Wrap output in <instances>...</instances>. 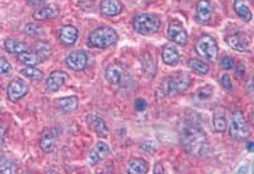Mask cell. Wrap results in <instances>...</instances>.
Wrapping results in <instances>:
<instances>
[{
  "mask_svg": "<svg viewBox=\"0 0 254 174\" xmlns=\"http://www.w3.org/2000/svg\"><path fill=\"white\" fill-rule=\"evenodd\" d=\"M4 47L9 54H17V55L24 53V51H28V45L19 40H15V38H6L4 41Z\"/></svg>",
  "mask_w": 254,
  "mask_h": 174,
  "instance_id": "cell-21",
  "label": "cell"
},
{
  "mask_svg": "<svg viewBox=\"0 0 254 174\" xmlns=\"http://www.w3.org/2000/svg\"><path fill=\"white\" fill-rule=\"evenodd\" d=\"M179 141L182 148L193 157H206L210 151V142L205 130L193 119L182 122L179 130Z\"/></svg>",
  "mask_w": 254,
  "mask_h": 174,
  "instance_id": "cell-1",
  "label": "cell"
},
{
  "mask_svg": "<svg viewBox=\"0 0 254 174\" xmlns=\"http://www.w3.org/2000/svg\"><path fill=\"white\" fill-rule=\"evenodd\" d=\"M162 58L164 64H167L168 66H176L179 62V51L173 44H167L164 47H163V53Z\"/></svg>",
  "mask_w": 254,
  "mask_h": 174,
  "instance_id": "cell-17",
  "label": "cell"
},
{
  "mask_svg": "<svg viewBox=\"0 0 254 174\" xmlns=\"http://www.w3.org/2000/svg\"><path fill=\"white\" fill-rule=\"evenodd\" d=\"M24 33L27 36H31V37H36V36H40L42 33V29L41 27H38L35 23H28L24 27Z\"/></svg>",
  "mask_w": 254,
  "mask_h": 174,
  "instance_id": "cell-32",
  "label": "cell"
},
{
  "mask_svg": "<svg viewBox=\"0 0 254 174\" xmlns=\"http://www.w3.org/2000/svg\"><path fill=\"white\" fill-rule=\"evenodd\" d=\"M65 62H66V66L69 69L74 70V71H81L87 67L88 56L81 50H76V51H72L71 54L67 55V58H65Z\"/></svg>",
  "mask_w": 254,
  "mask_h": 174,
  "instance_id": "cell-7",
  "label": "cell"
},
{
  "mask_svg": "<svg viewBox=\"0 0 254 174\" xmlns=\"http://www.w3.org/2000/svg\"><path fill=\"white\" fill-rule=\"evenodd\" d=\"M196 51L199 56H202L205 60L214 62L217 58L219 54V46L214 37L211 36H201L196 44Z\"/></svg>",
  "mask_w": 254,
  "mask_h": 174,
  "instance_id": "cell-6",
  "label": "cell"
},
{
  "mask_svg": "<svg viewBox=\"0 0 254 174\" xmlns=\"http://www.w3.org/2000/svg\"><path fill=\"white\" fill-rule=\"evenodd\" d=\"M124 10L121 0H103L101 4V12L106 17H116Z\"/></svg>",
  "mask_w": 254,
  "mask_h": 174,
  "instance_id": "cell-16",
  "label": "cell"
},
{
  "mask_svg": "<svg viewBox=\"0 0 254 174\" xmlns=\"http://www.w3.org/2000/svg\"><path fill=\"white\" fill-rule=\"evenodd\" d=\"M60 14V9L56 4H47L45 6H41L40 9L35 10L32 17L35 20H47V19H55Z\"/></svg>",
  "mask_w": 254,
  "mask_h": 174,
  "instance_id": "cell-15",
  "label": "cell"
},
{
  "mask_svg": "<svg viewBox=\"0 0 254 174\" xmlns=\"http://www.w3.org/2000/svg\"><path fill=\"white\" fill-rule=\"evenodd\" d=\"M135 108H136V111H137V112H144V111L147 108L146 101H145V99H141V98L136 99V101H135Z\"/></svg>",
  "mask_w": 254,
  "mask_h": 174,
  "instance_id": "cell-37",
  "label": "cell"
},
{
  "mask_svg": "<svg viewBox=\"0 0 254 174\" xmlns=\"http://www.w3.org/2000/svg\"><path fill=\"white\" fill-rule=\"evenodd\" d=\"M28 85H27L23 80L14 79V80H12L9 83L8 89H6V94H8V98L12 102H18L28 93Z\"/></svg>",
  "mask_w": 254,
  "mask_h": 174,
  "instance_id": "cell-10",
  "label": "cell"
},
{
  "mask_svg": "<svg viewBox=\"0 0 254 174\" xmlns=\"http://www.w3.org/2000/svg\"><path fill=\"white\" fill-rule=\"evenodd\" d=\"M212 125H214V130L216 132H224L228 127V118H226V112L224 110H217L212 118Z\"/></svg>",
  "mask_w": 254,
  "mask_h": 174,
  "instance_id": "cell-24",
  "label": "cell"
},
{
  "mask_svg": "<svg viewBox=\"0 0 254 174\" xmlns=\"http://www.w3.org/2000/svg\"><path fill=\"white\" fill-rule=\"evenodd\" d=\"M188 66L190 69L193 71V73L198 74V75H205L208 73L210 66H208L207 62L199 60V58H190V62H188Z\"/></svg>",
  "mask_w": 254,
  "mask_h": 174,
  "instance_id": "cell-27",
  "label": "cell"
},
{
  "mask_svg": "<svg viewBox=\"0 0 254 174\" xmlns=\"http://www.w3.org/2000/svg\"><path fill=\"white\" fill-rule=\"evenodd\" d=\"M247 150H248L249 153H253V150H254V142H252V141L247 142Z\"/></svg>",
  "mask_w": 254,
  "mask_h": 174,
  "instance_id": "cell-41",
  "label": "cell"
},
{
  "mask_svg": "<svg viewBox=\"0 0 254 174\" xmlns=\"http://www.w3.org/2000/svg\"><path fill=\"white\" fill-rule=\"evenodd\" d=\"M20 74L32 81H41L44 78V73L35 66H24L23 69H20Z\"/></svg>",
  "mask_w": 254,
  "mask_h": 174,
  "instance_id": "cell-28",
  "label": "cell"
},
{
  "mask_svg": "<svg viewBox=\"0 0 254 174\" xmlns=\"http://www.w3.org/2000/svg\"><path fill=\"white\" fill-rule=\"evenodd\" d=\"M214 14V6L210 0H198L196 4V19L199 23H207Z\"/></svg>",
  "mask_w": 254,
  "mask_h": 174,
  "instance_id": "cell-14",
  "label": "cell"
},
{
  "mask_svg": "<svg viewBox=\"0 0 254 174\" xmlns=\"http://www.w3.org/2000/svg\"><path fill=\"white\" fill-rule=\"evenodd\" d=\"M234 10L240 19L244 22H251L252 20V10L246 0H234Z\"/></svg>",
  "mask_w": 254,
  "mask_h": 174,
  "instance_id": "cell-23",
  "label": "cell"
},
{
  "mask_svg": "<svg viewBox=\"0 0 254 174\" xmlns=\"http://www.w3.org/2000/svg\"><path fill=\"white\" fill-rule=\"evenodd\" d=\"M214 93V87H211V85H205V87L199 88L197 90V97L199 99H206V98H210Z\"/></svg>",
  "mask_w": 254,
  "mask_h": 174,
  "instance_id": "cell-34",
  "label": "cell"
},
{
  "mask_svg": "<svg viewBox=\"0 0 254 174\" xmlns=\"http://www.w3.org/2000/svg\"><path fill=\"white\" fill-rule=\"evenodd\" d=\"M125 75H126L125 67L119 62H113L106 69V79L113 85L122 84L125 80Z\"/></svg>",
  "mask_w": 254,
  "mask_h": 174,
  "instance_id": "cell-12",
  "label": "cell"
},
{
  "mask_svg": "<svg viewBox=\"0 0 254 174\" xmlns=\"http://www.w3.org/2000/svg\"><path fill=\"white\" fill-rule=\"evenodd\" d=\"M87 122L89 127L94 131L95 134L99 135V136H107L108 135V127L106 125V122L102 118H99L98 116L95 115H89L87 117Z\"/></svg>",
  "mask_w": 254,
  "mask_h": 174,
  "instance_id": "cell-19",
  "label": "cell"
},
{
  "mask_svg": "<svg viewBox=\"0 0 254 174\" xmlns=\"http://www.w3.org/2000/svg\"><path fill=\"white\" fill-rule=\"evenodd\" d=\"M168 37L171 38V41L173 44L177 45H186L188 41V33L183 26L181 23H177V22H173V23L169 24L168 27Z\"/></svg>",
  "mask_w": 254,
  "mask_h": 174,
  "instance_id": "cell-11",
  "label": "cell"
},
{
  "mask_svg": "<svg viewBox=\"0 0 254 174\" xmlns=\"http://www.w3.org/2000/svg\"><path fill=\"white\" fill-rule=\"evenodd\" d=\"M58 107L60 108L63 112H65V114L72 112V111H75L76 108H78V98H76L75 96L60 98L58 101Z\"/></svg>",
  "mask_w": 254,
  "mask_h": 174,
  "instance_id": "cell-25",
  "label": "cell"
},
{
  "mask_svg": "<svg viewBox=\"0 0 254 174\" xmlns=\"http://www.w3.org/2000/svg\"><path fill=\"white\" fill-rule=\"evenodd\" d=\"M18 167L13 160L9 158H0V173H15Z\"/></svg>",
  "mask_w": 254,
  "mask_h": 174,
  "instance_id": "cell-30",
  "label": "cell"
},
{
  "mask_svg": "<svg viewBox=\"0 0 254 174\" xmlns=\"http://www.w3.org/2000/svg\"><path fill=\"white\" fill-rule=\"evenodd\" d=\"M51 51V45H50L49 42H46V41H38L37 44L35 45V53L40 56L42 61L47 60V58H50Z\"/></svg>",
  "mask_w": 254,
  "mask_h": 174,
  "instance_id": "cell-29",
  "label": "cell"
},
{
  "mask_svg": "<svg viewBox=\"0 0 254 174\" xmlns=\"http://www.w3.org/2000/svg\"><path fill=\"white\" fill-rule=\"evenodd\" d=\"M12 71V65L9 62L6 58H1L0 56V74H3V75H6Z\"/></svg>",
  "mask_w": 254,
  "mask_h": 174,
  "instance_id": "cell-35",
  "label": "cell"
},
{
  "mask_svg": "<svg viewBox=\"0 0 254 174\" xmlns=\"http://www.w3.org/2000/svg\"><path fill=\"white\" fill-rule=\"evenodd\" d=\"M142 65H144L146 73H151L154 75V73H155V60H154L153 56L145 54L144 58H142Z\"/></svg>",
  "mask_w": 254,
  "mask_h": 174,
  "instance_id": "cell-31",
  "label": "cell"
},
{
  "mask_svg": "<svg viewBox=\"0 0 254 174\" xmlns=\"http://www.w3.org/2000/svg\"><path fill=\"white\" fill-rule=\"evenodd\" d=\"M18 58H19L20 62L23 65H26V66H36L37 64L42 62L40 56L36 53H31V51H24V53L19 54V55H18Z\"/></svg>",
  "mask_w": 254,
  "mask_h": 174,
  "instance_id": "cell-26",
  "label": "cell"
},
{
  "mask_svg": "<svg viewBox=\"0 0 254 174\" xmlns=\"http://www.w3.org/2000/svg\"><path fill=\"white\" fill-rule=\"evenodd\" d=\"M234 67H237V66H234ZM242 74H246V67H244V65L243 64H239L237 67V75L240 76Z\"/></svg>",
  "mask_w": 254,
  "mask_h": 174,
  "instance_id": "cell-40",
  "label": "cell"
},
{
  "mask_svg": "<svg viewBox=\"0 0 254 174\" xmlns=\"http://www.w3.org/2000/svg\"><path fill=\"white\" fill-rule=\"evenodd\" d=\"M229 134L231 139L235 141H244L251 135L248 122L240 111H235L231 115L230 122H229Z\"/></svg>",
  "mask_w": 254,
  "mask_h": 174,
  "instance_id": "cell-3",
  "label": "cell"
},
{
  "mask_svg": "<svg viewBox=\"0 0 254 174\" xmlns=\"http://www.w3.org/2000/svg\"><path fill=\"white\" fill-rule=\"evenodd\" d=\"M220 66L224 70H231L235 66V58L231 56H222L220 60Z\"/></svg>",
  "mask_w": 254,
  "mask_h": 174,
  "instance_id": "cell-33",
  "label": "cell"
},
{
  "mask_svg": "<svg viewBox=\"0 0 254 174\" xmlns=\"http://www.w3.org/2000/svg\"><path fill=\"white\" fill-rule=\"evenodd\" d=\"M127 172L131 174H145L149 172V164L141 158H132L128 163Z\"/></svg>",
  "mask_w": 254,
  "mask_h": 174,
  "instance_id": "cell-22",
  "label": "cell"
},
{
  "mask_svg": "<svg viewBox=\"0 0 254 174\" xmlns=\"http://www.w3.org/2000/svg\"><path fill=\"white\" fill-rule=\"evenodd\" d=\"M26 1H27V4H28V5L38 6V5H41V4L44 3L45 0H26Z\"/></svg>",
  "mask_w": 254,
  "mask_h": 174,
  "instance_id": "cell-39",
  "label": "cell"
},
{
  "mask_svg": "<svg viewBox=\"0 0 254 174\" xmlns=\"http://www.w3.org/2000/svg\"><path fill=\"white\" fill-rule=\"evenodd\" d=\"M226 44L230 46V49L235 50L238 53H252L251 38L244 35H231L226 37Z\"/></svg>",
  "mask_w": 254,
  "mask_h": 174,
  "instance_id": "cell-8",
  "label": "cell"
},
{
  "mask_svg": "<svg viewBox=\"0 0 254 174\" xmlns=\"http://www.w3.org/2000/svg\"><path fill=\"white\" fill-rule=\"evenodd\" d=\"M192 79L186 73H177L171 75L164 83V92L168 96H177L190 88Z\"/></svg>",
  "mask_w": 254,
  "mask_h": 174,
  "instance_id": "cell-5",
  "label": "cell"
},
{
  "mask_svg": "<svg viewBox=\"0 0 254 174\" xmlns=\"http://www.w3.org/2000/svg\"><path fill=\"white\" fill-rule=\"evenodd\" d=\"M220 84H221L222 88L226 90L234 89L233 81H231V78L228 75V74H224V75H221V78H220Z\"/></svg>",
  "mask_w": 254,
  "mask_h": 174,
  "instance_id": "cell-36",
  "label": "cell"
},
{
  "mask_svg": "<svg viewBox=\"0 0 254 174\" xmlns=\"http://www.w3.org/2000/svg\"><path fill=\"white\" fill-rule=\"evenodd\" d=\"M119 41V35L111 27H99L88 36V46L92 49H108Z\"/></svg>",
  "mask_w": 254,
  "mask_h": 174,
  "instance_id": "cell-2",
  "label": "cell"
},
{
  "mask_svg": "<svg viewBox=\"0 0 254 174\" xmlns=\"http://www.w3.org/2000/svg\"><path fill=\"white\" fill-rule=\"evenodd\" d=\"M79 37V31L74 26H65L60 29V42L65 46H71L76 42Z\"/></svg>",
  "mask_w": 254,
  "mask_h": 174,
  "instance_id": "cell-18",
  "label": "cell"
},
{
  "mask_svg": "<svg viewBox=\"0 0 254 174\" xmlns=\"http://www.w3.org/2000/svg\"><path fill=\"white\" fill-rule=\"evenodd\" d=\"M67 74L65 71H60V70H56V71H52L49 75L46 80V89L50 93H55L63 87L67 80Z\"/></svg>",
  "mask_w": 254,
  "mask_h": 174,
  "instance_id": "cell-13",
  "label": "cell"
},
{
  "mask_svg": "<svg viewBox=\"0 0 254 174\" xmlns=\"http://www.w3.org/2000/svg\"><path fill=\"white\" fill-rule=\"evenodd\" d=\"M133 29L140 35H153L160 28V19L154 14H139L133 18Z\"/></svg>",
  "mask_w": 254,
  "mask_h": 174,
  "instance_id": "cell-4",
  "label": "cell"
},
{
  "mask_svg": "<svg viewBox=\"0 0 254 174\" xmlns=\"http://www.w3.org/2000/svg\"><path fill=\"white\" fill-rule=\"evenodd\" d=\"M110 153H111V148L107 142H104V141L97 142V145H95L94 148L89 151V154H88V163H89V166H95V164H98L99 162L106 159V158L110 155Z\"/></svg>",
  "mask_w": 254,
  "mask_h": 174,
  "instance_id": "cell-9",
  "label": "cell"
},
{
  "mask_svg": "<svg viewBox=\"0 0 254 174\" xmlns=\"http://www.w3.org/2000/svg\"><path fill=\"white\" fill-rule=\"evenodd\" d=\"M5 132H6V127L4 125L3 122L0 121V148L3 145V141H4V136H5Z\"/></svg>",
  "mask_w": 254,
  "mask_h": 174,
  "instance_id": "cell-38",
  "label": "cell"
},
{
  "mask_svg": "<svg viewBox=\"0 0 254 174\" xmlns=\"http://www.w3.org/2000/svg\"><path fill=\"white\" fill-rule=\"evenodd\" d=\"M56 141H58V136H56L55 131H45L40 139V146L45 153H50V151H52L54 148H55Z\"/></svg>",
  "mask_w": 254,
  "mask_h": 174,
  "instance_id": "cell-20",
  "label": "cell"
}]
</instances>
